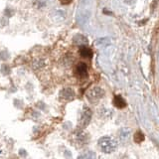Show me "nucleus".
<instances>
[{
    "label": "nucleus",
    "instance_id": "2",
    "mask_svg": "<svg viewBox=\"0 0 159 159\" xmlns=\"http://www.w3.org/2000/svg\"><path fill=\"white\" fill-rule=\"evenodd\" d=\"M102 96H103V91L99 87H94L88 92V98L92 102H98L99 98H102Z\"/></svg>",
    "mask_w": 159,
    "mask_h": 159
},
{
    "label": "nucleus",
    "instance_id": "5",
    "mask_svg": "<svg viewBox=\"0 0 159 159\" xmlns=\"http://www.w3.org/2000/svg\"><path fill=\"white\" fill-rule=\"evenodd\" d=\"M74 92L72 89L67 88V89H64L63 91L60 93V97H61L62 99H65V101H70L74 98Z\"/></svg>",
    "mask_w": 159,
    "mask_h": 159
},
{
    "label": "nucleus",
    "instance_id": "3",
    "mask_svg": "<svg viewBox=\"0 0 159 159\" xmlns=\"http://www.w3.org/2000/svg\"><path fill=\"white\" fill-rule=\"evenodd\" d=\"M88 65L84 62H79L76 67H75V75L79 78V79H84L88 76Z\"/></svg>",
    "mask_w": 159,
    "mask_h": 159
},
{
    "label": "nucleus",
    "instance_id": "8",
    "mask_svg": "<svg viewBox=\"0 0 159 159\" xmlns=\"http://www.w3.org/2000/svg\"><path fill=\"white\" fill-rule=\"evenodd\" d=\"M144 140V135L141 133V131H138L135 133V135H134V141L137 142V143H140Z\"/></svg>",
    "mask_w": 159,
    "mask_h": 159
},
{
    "label": "nucleus",
    "instance_id": "6",
    "mask_svg": "<svg viewBox=\"0 0 159 159\" xmlns=\"http://www.w3.org/2000/svg\"><path fill=\"white\" fill-rule=\"evenodd\" d=\"M79 54H80V56L83 58H91L93 56L92 50L87 46H84V45H81V47H80Z\"/></svg>",
    "mask_w": 159,
    "mask_h": 159
},
{
    "label": "nucleus",
    "instance_id": "1",
    "mask_svg": "<svg viewBox=\"0 0 159 159\" xmlns=\"http://www.w3.org/2000/svg\"><path fill=\"white\" fill-rule=\"evenodd\" d=\"M98 145L101 147L102 151L104 153H112L116 151L117 147V142L111 137L104 136L98 140Z\"/></svg>",
    "mask_w": 159,
    "mask_h": 159
},
{
    "label": "nucleus",
    "instance_id": "7",
    "mask_svg": "<svg viewBox=\"0 0 159 159\" xmlns=\"http://www.w3.org/2000/svg\"><path fill=\"white\" fill-rule=\"evenodd\" d=\"M113 103L114 106L118 108H123L126 107V102L124 101V98L121 96H116L113 98Z\"/></svg>",
    "mask_w": 159,
    "mask_h": 159
},
{
    "label": "nucleus",
    "instance_id": "4",
    "mask_svg": "<svg viewBox=\"0 0 159 159\" xmlns=\"http://www.w3.org/2000/svg\"><path fill=\"white\" fill-rule=\"evenodd\" d=\"M91 117H92L91 109L88 108V107H84V111L82 113L81 120H80V124H81V126H86L87 124L89 122V120H91Z\"/></svg>",
    "mask_w": 159,
    "mask_h": 159
}]
</instances>
